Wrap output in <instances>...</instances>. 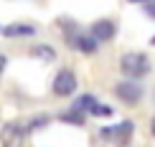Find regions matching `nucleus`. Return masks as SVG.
Wrapping results in <instances>:
<instances>
[{"label": "nucleus", "instance_id": "obj_7", "mask_svg": "<svg viewBox=\"0 0 155 147\" xmlns=\"http://www.w3.org/2000/svg\"><path fill=\"white\" fill-rule=\"evenodd\" d=\"M114 33H117V25L112 21H97L92 25V38L94 41H109V38H114Z\"/></svg>", "mask_w": 155, "mask_h": 147}, {"label": "nucleus", "instance_id": "obj_11", "mask_svg": "<svg viewBox=\"0 0 155 147\" xmlns=\"http://www.w3.org/2000/svg\"><path fill=\"white\" fill-rule=\"evenodd\" d=\"M61 119H64L66 124H76V127H81V124H84V114H81V112H76V109L66 112V114H64Z\"/></svg>", "mask_w": 155, "mask_h": 147}, {"label": "nucleus", "instance_id": "obj_6", "mask_svg": "<svg viewBox=\"0 0 155 147\" xmlns=\"http://www.w3.org/2000/svg\"><path fill=\"white\" fill-rule=\"evenodd\" d=\"M132 127H135V124L130 122V119H127V122H122V124H117V127H107V129L102 132V135H104V137H109V139H114L117 145H125L127 139H130Z\"/></svg>", "mask_w": 155, "mask_h": 147}, {"label": "nucleus", "instance_id": "obj_15", "mask_svg": "<svg viewBox=\"0 0 155 147\" xmlns=\"http://www.w3.org/2000/svg\"><path fill=\"white\" fill-rule=\"evenodd\" d=\"M132 3H147V0H132Z\"/></svg>", "mask_w": 155, "mask_h": 147}, {"label": "nucleus", "instance_id": "obj_12", "mask_svg": "<svg viewBox=\"0 0 155 147\" xmlns=\"http://www.w3.org/2000/svg\"><path fill=\"white\" fill-rule=\"evenodd\" d=\"M46 124V117H36V119H31V129H38V127H43Z\"/></svg>", "mask_w": 155, "mask_h": 147}, {"label": "nucleus", "instance_id": "obj_10", "mask_svg": "<svg viewBox=\"0 0 155 147\" xmlns=\"http://www.w3.org/2000/svg\"><path fill=\"white\" fill-rule=\"evenodd\" d=\"M31 53L38 56V59H43V61H54V59H56V51H54V48H48V46H36Z\"/></svg>", "mask_w": 155, "mask_h": 147}, {"label": "nucleus", "instance_id": "obj_1", "mask_svg": "<svg viewBox=\"0 0 155 147\" xmlns=\"http://www.w3.org/2000/svg\"><path fill=\"white\" fill-rule=\"evenodd\" d=\"M122 71L130 76V79H143V76L150 71L147 56L145 53H125L122 56Z\"/></svg>", "mask_w": 155, "mask_h": 147}, {"label": "nucleus", "instance_id": "obj_4", "mask_svg": "<svg viewBox=\"0 0 155 147\" xmlns=\"http://www.w3.org/2000/svg\"><path fill=\"white\" fill-rule=\"evenodd\" d=\"M74 89H76L74 71L64 69V71L56 74V79H54V94H59V97H69V94H74Z\"/></svg>", "mask_w": 155, "mask_h": 147}, {"label": "nucleus", "instance_id": "obj_9", "mask_svg": "<svg viewBox=\"0 0 155 147\" xmlns=\"http://www.w3.org/2000/svg\"><path fill=\"white\" fill-rule=\"evenodd\" d=\"M74 43L84 51V53H92V51H97V41H94L92 36H81V38H76Z\"/></svg>", "mask_w": 155, "mask_h": 147}, {"label": "nucleus", "instance_id": "obj_2", "mask_svg": "<svg viewBox=\"0 0 155 147\" xmlns=\"http://www.w3.org/2000/svg\"><path fill=\"white\" fill-rule=\"evenodd\" d=\"M114 94H117L125 104H137V101L143 99V86L137 84V79H132V81H120V84L114 86Z\"/></svg>", "mask_w": 155, "mask_h": 147}, {"label": "nucleus", "instance_id": "obj_16", "mask_svg": "<svg viewBox=\"0 0 155 147\" xmlns=\"http://www.w3.org/2000/svg\"><path fill=\"white\" fill-rule=\"evenodd\" d=\"M153 43H155V38H153Z\"/></svg>", "mask_w": 155, "mask_h": 147}, {"label": "nucleus", "instance_id": "obj_5", "mask_svg": "<svg viewBox=\"0 0 155 147\" xmlns=\"http://www.w3.org/2000/svg\"><path fill=\"white\" fill-rule=\"evenodd\" d=\"M0 139H3L5 147H23V127L18 122L5 124L3 132H0Z\"/></svg>", "mask_w": 155, "mask_h": 147}, {"label": "nucleus", "instance_id": "obj_8", "mask_svg": "<svg viewBox=\"0 0 155 147\" xmlns=\"http://www.w3.org/2000/svg\"><path fill=\"white\" fill-rule=\"evenodd\" d=\"M3 36L15 38V36H36V25H5Z\"/></svg>", "mask_w": 155, "mask_h": 147}, {"label": "nucleus", "instance_id": "obj_14", "mask_svg": "<svg viewBox=\"0 0 155 147\" xmlns=\"http://www.w3.org/2000/svg\"><path fill=\"white\" fill-rule=\"evenodd\" d=\"M150 132L155 135V117H153V122H150Z\"/></svg>", "mask_w": 155, "mask_h": 147}, {"label": "nucleus", "instance_id": "obj_3", "mask_svg": "<svg viewBox=\"0 0 155 147\" xmlns=\"http://www.w3.org/2000/svg\"><path fill=\"white\" fill-rule=\"evenodd\" d=\"M74 109L76 112H92V114H97V117H109V114H112L109 107H102L99 99L89 97V94H84V97H79L74 101Z\"/></svg>", "mask_w": 155, "mask_h": 147}, {"label": "nucleus", "instance_id": "obj_13", "mask_svg": "<svg viewBox=\"0 0 155 147\" xmlns=\"http://www.w3.org/2000/svg\"><path fill=\"white\" fill-rule=\"evenodd\" d=\"M5 63H8V61H5V56L0 53V76H3V71H5Z\"/></svg>", "mask_w": 155, "mask_h": 147}]
</instances>
